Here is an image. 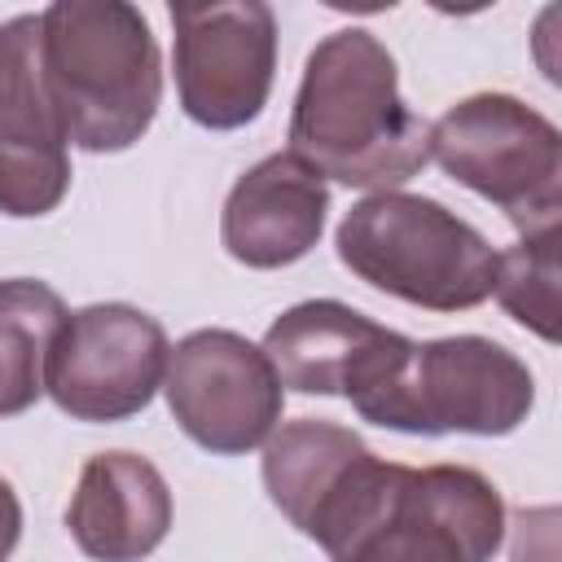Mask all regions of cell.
Instances as JSON below:
<instances>
[{"label": "cell", "instance_id": "obj_1", "mask_svg": "<svg viewBox=\"0 0 562 562\" xmlns=\"http://www.w3.org/2000/svg\"><path fill=\"white\" fill-rule=\"evenodd\" d=\"M307 540L329 562H492L505 540V501L470 465L413 470L369 448Z\"/></svg>", "mask_w": 562, "mask_h": 562}, {"label": "cell", "instance_id": "obj_2", "mask_svg": "<svg viewBox=\"0 0 562 562\" xmlns=\"http://www.w3.org/2000/svg\"><path fill=\"white\" fill-rule=\"evenodd\" d=\"M290 154L321 180L373 193L400 189L430 162V123L400 97L395 57L373 31L342 26L307 53Z\"/></svg>", "mask_w": 562, "mask_h": 562}, {"label": "cell", "instance_id": "obj_3", "mask_svg": "<svg viewBox=\"0 0 562 562\" xmlns=\"http://www.w3.org/2000/svg\"><path fill=\"white\" fill-rule=\"evenodd\" d=\"M40 66L66 140L83 154L132 149L162 101V57L127 0H57L40 13Z\"/></svg>", "mask_w": 562, "mask_h": 562}, {"label": "cell", "instance_id": "obj_4", "mask_svg": "<svg viewBox=\"0 0 562 562\" xmlns=\"http://www.w3.org/2000/svg\"><path fill=\"white\" fill-rule=\"evenodd\" d=\"M334 246L351 277L400 303L470 312L492 299L496 250L470 220L435 198L404 189L369 193L342 215Z\"/></svg>", "mask_w": 562, "mask_h": 562}, {"label": "cell", "instance_id": "obj_5", "mask_svg": "<svg viewBox=\"0 0 562 562\" xmlns=\"http://www.w3.org/2000/svg\"><path fill=\"white\" fill-rule=\"evenodd\" d=\"M430 158L522 233L562 215V132L509 92H474L430 123Z\"/></svg>", "mask_w": 562, "mask_h": 562}, {"label": "cell", "instance_id": "obj_6", "mask_svg": "<svg viewBox=\"0 0 562 562\" xmlns=\"http://www.w3.org/2000/svg\"><path fill=\"white\" fill-rule=\"evenodd\" d=\"M536 408L531 369L483 334L413 342L400 378L373 408V426L400 435H514Z\"/></svg>", "mask_w": 562, "mask_h": 562}, {"label": "cell", "instance_id": "obj_7", "mask_svg": "<svg viewBox=\"0 0 562 562\" xmlns=\"http://www.w3.org/2000/svg\"><path fill=\"white\" fill-rule=\"evenodd\" d=\"M180 110L206 132L255 123L277 79V13L263 0L171 4Z\"/></svg>", "mask_w": 562, "mask_h": 562}, {"label": "cell", "instance_id": "obj_8", "mask_svg": "<svg viewBox=\"0 0 562 562\" xmlns=\"http://www.w3.org/2000/svg\"><path fill=\"white\" fill-rule=\"evenodd\" d=\"M176 426L211 457H246L281 426L285 386L250 338L233 329H193L167 356L162 378Z\"/></svg>", "mask_w": 562, "mask_h": 562}, {"label": "cell", "instance_id": "obj_9", "mask_svg": "<svg viewBox=\"0 0 562 562\" xmlns=\"http://www.w3.org/2000/svg\"><path fill=\"white\" fill-rule=\"evenodd\" d=\"M171 342L162 325L132 303H92L66 316L44 395L70 422H127L158 395Z\"/></svg>", "mask_w": 562, "mask_h": 562}, {"label": "cell", "instance_id": "obj_10", "mask_svg": "<svg viewBox=\"0 0 562 562\" xmlns=\"http://www.w3.org/2000/svg\"><path fill=\"white\" fill-rule=\"evenodd\" d=\"M70 189V140L40 66V13L0 22V211L40 220Z\"/></svg>", "mask_w": 562, "mask_h": 562}, {"label": "cell", "instance_id": "obj_11", "mask_svg": "<svg viewBox=\"0 0 562 562\" xmlns=\"http://www.w3.org/2000/svg\"><path fill=\"white\" fill-rule=\"evenodd\" d=\"M329 184L290 149L259 158L224 198L220 241L224 250L259 272L299 263L325 233Z\"/></svg>", "mask_w": 562, "mask_h": 562}, {"label": "cell", "instance_id": "obj_12", "mask_svg": "<svg viewBox=\"0 0 562 562\" xmlns=\"http://www.w3.org/2000/svg\"><path fill=\"white\" fill-rule=\"evenodd\" d=\"M404 334L369 321L338 299H307L285 307L268 334L263 356L272 360L281 386L299 395H342L351 400L400 347Z\"/></svg>", "mask_w": 562, "mask_h": 562}, {"label": "cell", "instance_id": "obj_13", "mask_svg": "<svg viewBox=\"0 0 562 562\" xmlns=\"http://www.w3.org/2000/svg\"><path fill=\"white\" fill-rule=\"evenodd\" d=\"M171 514V487L149 457L97 452L79 470L66 527L92 562H140L167 540Z\"/></svg>", "mask_w": 562, "mask_h": 562}, {"label": "cell", "instance_id": "obj_14", "mask_svg": "<svg viewBox=\"0 0 562 562\" xmlns=\"http://www.w3.org/2000/svg\"><path fill=\"white\" fill-rule=\"evenodd\" d=\"M369 452V443L329 417H294L281 422L263 443V487L268 501L307 536L325 501L351 474V465Z\"/></svg>", "mask_w": 562, "mask_h": 562}, {"label": "cell", "instance_id": "obj_15", "mask_svg": "<svg viewBox=\"0 0 562 562\" xmlns=\"http://www.w3.org/2000/svg\"><path fill=\"white\" fill-rule=\"evenodd\" d=\"M66 316L53 285L35 277L0 281V417H18L44 395L48 351Z\"/></svg>", "mask_w": 562, "mask_h": 562}, {"label": "cell", "instance_id": "obj_16", "mask_svg": "<svg viewBox=\"0 0 562 562\" xmlns=\"http://www.w3.org/2000/svg\"><path fill=\"white\" fill-rule=\"evenodd\" d=\"M492 294L522 329L558 342V224L522 233L509 250H496Z\"/></svg>", "mask_w": 562, "mask_h": 562}, {"label": "cell", "instance_id": "obj_17", "mask_svg": "<svg viewBox=\"0 0 562 562\" xmlns=\"http://www.w3.org/2000/svg\"><path fill=\"white\" fill-rule=\"evenodd\" d=\"M553 522L558 509L540 505V509H522L514 514V562H553Z\"/></svg>", "mask_w": 562, "mask_h": 562}, {"label": "cell", "instance_id": "obj_18", "mask_svg": "<svg viewBox=\"0 0 562 562\" xmlns=\"http://www.w3.org/2000/svg\"><path fill=\"white\" fill-rule=\"evenodd\" d=\"M18 536H22V501L9 487V479H0V562L18 549Z\"/></svg>", "mask_w": 562, "mask_h": 562}]
</instances>
